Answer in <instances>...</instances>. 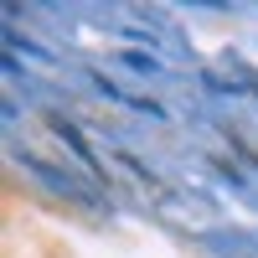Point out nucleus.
I'll return each mask as SVG.
<instances>
[]
</instances>
